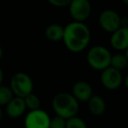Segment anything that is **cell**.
<instances>
[{"instance_id":"18","label":"cell","mask_w":128,"mask_h":128,"mask_svg":"<svg viewBox=\"0 0 128 128\" xmlns=\"http://www.w3.org/2000/svg\"><path fill=\"white\" fill-rule=\"evenodd\" d=\"M49 128H66V119L55 116L50 120Z\"/></svg>"},{"instance_id":"6","label":"cell","mask_w":128,"mask_h":128,"mask_svg":"<svg viewBox=\"0 0 128 128\" xmlns=\"http://www.w3.org/2000/svg\"><path fill=\"white\" fill-rule=\"evenodd\" d=\"M99 24L104 31L113 32L121 26V17L112 9H105L99 15Z\"/></svg>"},{"instance_id":"13","label":"cell","mask_w":128,"mask_h":128,"mask_svg":"<svg viewBox=\"0 0 128 128\" xmlns=\"http://www.w3.org/2000/svg\"><path fill=\"white\" fill-rule=\"evenodd\" d=\"M64 27L60 24H50L45 30L46 37L52 41H58L63 39Z\"/></svg>"},{"instance_id":"24","label":"cell","mask_w":128,"mask_h":128,"mask_svg":"<svg viewBox=\"0 0 128 128\" xmlns=\"http://www.w3.org/2000/svg\"><path fill=\"white\" fill-rule=\"evenodd\" d=\"M2 118V109H1V106H0V119Z\"/></svg>"},{"instance_id":"7","label":"cell","mask_w":128,"mask_h":128,"mask_svg":"<svg viewBox=\"0 0 128 128\" xmlns=\"http://www.w3.org/2000/svg\"><path fill=\"white\" fill-rule=\"evenodd\" d=\"M68 8L71 17L78 22L87 20L91 12V4L89 0H72Z\"/></svg>"},{"instance_id":"19","label":"cell","mask_w":128,"mask_h":128,"mask_svg":"<svg viewBox=\"0 0 128 128\" xmlns=\"http://www.w3.org/2000/svg\"><path fill=\"white\" fill-rule=\"evenodd\" d=\"M48 3L57 7H64V6H70L71 0H48Z\"/></svg>"},{"instance_id":"14","label":"cell","mask_w":128,"mask_h":128,"mask_svg":"<svg viewBox=\"0 0 128 128\" xmlns=\"http://www.w3.org/2000/svg\"><path fill=\"white\" fill-rule=\"evenodd\" d=\"M128 65V60L124 54H115L112 55V60H110V67L119 70H124Z\"/></svg>"},{"instance_id":"23","label":"cell","mask_w":128,"mask_h":128,"mask_svg":"<svg viewBox=\"0 0 128 128\" xmlns=\"http://www.w3.org/2000/svg\"><path fill=\"white\" fill-rule=\"evenodd\" d=\"M124 55L126 56V58H127V60H128V48L126 49V53H124Z\"/></svg>"},{"instance_id":"20","label":"cell","mask_w":128,"mask_h":128,"mask_svg":"<svg viewBox=\"0 0 128 128\" xmlns=\"http://www.w3.org/2000/svg\"><path fill=\"white\" fill-rule=\"evenodd\" d=\"M3 80H4V72H3L2 68H0V85L2 84Z\"/></svg>"},{"instance_id":"21","label":"cell","mask_w":128,"mask_h":128,"mask_svg":"<svg viewBox=\"0 0 128 128\" xmlns=\"http://www.w3.org/2000/svg\"><path fill=\"white\" fill-rule=\"evenodd\" d=\"M124 85H126V87L128 89V75L126 76V78H124Z\"/></svg>"},{"instance_id":"3","label":"cell","mask_w":128,"mask_h":128,"mask_svg":"<svg viewBox=\"0 0 128 128\" xmlns=\"http://www.w3.org/2000/svg\"><path fill=\"white\" fill-rule=\"evenodd\" d=\"M112 54L107 48L96 45L87 53V62L91 68L98 70H104L110 67Z\"/></svg>"},{"instance_id":"2","label":"cell","mask_w":128,"mask_h":128,"mask_svg":"<svg viewBox=\"0 0 128 128\" xmlns=\"http://www.w3.org/2000/svg\"><path fill=\"white\" fill-rule=\"evenodd\" d=\"M52 106L56 116L68 119L76 116L79 110L78 100L68 92H60L54 96Z\"/></svg>"},{"instance_id":"15","label":"cell","mask_w":128,"mask_h":128,"mask_svg":"<svg viewBox=\"0 0 128 128\" xmlns=\"http://www.w3.org/2000/svg\"><path fill=\"white\" fill-rule=\"evenodd\" d=\"M11 88L6 85H0V106L6 105L14 96Z\"/></svg>"},{"instance_id":"5","label":"cell","mask_w":128,"mask_h":128,"mask_svg":"<svg viewBox=\"0 0 128 128\" xmlns=\"http://www.w3.org/2000/svg\"><path fill=\"white\" fill-rule=\"evenodd\" d=\"M50 118L48 113L44 110H30L25 118L26 128H49Z\"/></svg>"},{"instance_id":"9","label":"cell","mask_w":128,"mask_h":128,"mask_svg":"<svg viewBox=\"0 0 128 128\" xmlns=\"http://www.w3.org/2000/svg\"><path fill=\"white\" fill-rule=\"evenodd\" d=\"M110 45L117 50H126L128 48V27L120 26L113 32L110 39Z\"/></svg>"},{"instance_id":"1","label":"cell","mask_w":128,"mask_h":128,"mask_svg":"<svg viewBox=\"0 0 128 128\" xmlns=\"http://www.w3.org/2000/svg\"><path fill=\"white\" fill-rule=\"evenodd\" d=\"M90 37V30L85 23L72 21L64 27L62 40L70 51L78 53L87 48Z\"/></svg>"},{"instance_id":"22","label":"cell","mask_w":128,"mask_h":128,"mask_svg":"<svg viewBox=\"0 0 128 128\" xmlns=\"http://www.w3.org/2000/svg\"><path fill=\"white\" fill-rule=\"evenodd\" d=\"M2 56H3V48L2 46H0V59L2 58Z\"/></svg>"},{"instance_id":"16","label":"cell","mask_w":128,"mask_h":128,"mask_svg":"<svg viewBox=\"0 0 128 128\" xmlns=\"http://www.w3.org/2000/svg\"><path fill=\"white\" fill-rule=\"evenodd\" d=\"M24 101H25L26 106L27 109L30 110H34L40 109V100L39 96L37 95L31 93V94L27 95L26 98H24Z\"/></svg>"},{"instance_id":"4","label":"cell","mask_w":128,"mask_h":128,"mask_svg":"<svg viewBox=\"0 0 128 128\" xmlns=\"http://www.w3.org/2000/svg\"><path fill=\"white\" fill-rule=\"evenodd\" d=\"M11 90L13 94L20 98H26L32 93L34 82L29 75L24 72H17L11 78Z\"/></svg>"},{"instance_id":"25","label":"cell","mask_w":128,"mask_h":128,"mask_svg":"<svg viewBox=\"0 0 128 128\" xmlns=\"http://www.w3.org/2000/svg\"><path fill=\"white\" fill-rule=\"evenodd\" d=\"M123 3H124V4H127V6H128V0H123Z\"/></svg>"},{"instance_id":"11","label":"cell","mask_w":128,"mask_h":128,"mask_svg":"<svg viewBox=\"0 0 128 128\" xmlns=\"http://www.w3.org/2000/svg\"><path fill=\"white\" fill-rule=\"evenodd\" d=\"M26 106L24 98L20 96H14L9 103L6 104V113L11 118H18L25 112Z\"/></svg>"},{"instance_id":"10","label":"cell","mask_w":128,"mask_h":128,"mask_svg":"<svg viewBox=\"0 0 128 128\" xmlns=\"http://www.w3.org/2000/svg\"><path fill=\"white\" fill-rule=\"evenodd\" d=\"M72 95L78 101H89L90 98L93 96L92 87L85 81H78L74 84L72 88Z\"/></svg>"},{"instance_id":"17","label":"cell","mask_w":128,"mask_h":128,"mask_svg":"<svg viewBox=\"0 0 128 128\" xmlns=\"http://www.w3.org/2000/svg\"><path fill=\"white\" fill-rule=\"evenodd\" d=\"M66 128H87V124L82 118L75 116L66 119Z\"/></svg>"},{"instance_id":"12","label":"cell","mask_w":128,"mask_h":128,"mask_svg":"<svg viewBox=\"0 0 128 128\" xmlns=\"http://www.w3.org/2000/svg\"><path fill=\"white\" fill-rule=\"evenodd\" d=\"M88 107L90 112L94 115H102L106 108V104L104 98L98 95H93L88 101Z\"/></svg>"},{"instance_id":"8","label":"cell","mask_w":128,"mask_h":128,"mask_svg":"<svg viewBox=\"0 0 128 128\" xmlns=\"http://www.w3.org/2000/svg\"><path fill=\"white\" fill-rule=\"evenodd\" d=\"M123 81L122 74L119 70L108 67L102 70L101 82L105 88L109 90H116L121 85Z\"/></svg>"}]
</instances>
